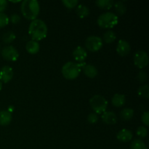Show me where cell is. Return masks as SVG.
<instances>
[{"mask_svg": "<svg viewBox=\"0 0 149 149\" xmlns=\"http://www.w3.org/2000/svg\"><path fill=\"white\" fill-rule=\"evenodd\" d=\"M10 21H11L13 24H17V23L20 21V17L17 14L12 15L11 17H10Z\"/></svg>", "mask_w": 149, "mask_h": 149, "instance_id": "cell-32", "label": "cell"}, {"mask_svg": "<svg viewBox=\"0 0 149 149\" xmlns=\"http://www.w3.org/2000/svg\"><path fill=\"white\" fill-rule=\"evenodd\" d=\"M73 57L77 61H79V63L84 62V60L87 58V53L85 49L82 47H77L73 52Z\"/></svg>", "mask_w": 149, "mask_h": 149, "instance_id": "cell-11", "label": "cell"}, {"mask_svg": "<svg viewBox=\"0 0 149 149\" xmlns=\"http://www.w3.org/2000/svg\"><path fill=\"white\" fill-rule=\"evenodd\" d=\"M95 4L102 10H110L113 6L114 2L112 0H97Z\"/></svg>", "mask_w": 149, "mask_h": 149, "instance_id": "cell-19", "label": "cell"}, {"mask_svg": "<svg viewBox=\"0 0 149 149\" xmlns=\"http://www.w3.org/2000/svg\"><path fill=\"white\" fill-rule=\"evenodd\" d=\"M84 74L89 78H95L97 75V70L94 65L91 64H86L85 66L82 68Z\"/></svg>", "mask_w": 149, "mask_h": 149, "instance_id": "cell-17", "label": "cell"}, {"mask_svg": "<svg viewBox=\"0 0 149 149\" xmlns=\"http://www.w3.org/2000/svg\"><path fill=\"white\" fill-rule=\"evenodd\" d=\"M148 135V130L146 127L143 126L139 127L137 130V135L139 136L140 138H144L147 136Z\"/></svg>", "mask_w": 149, "mask_h": 149, "instance_id": "cell-28", "label": "cell"}, {"mask_svg": "<svg viewBox=\"0 0 149 149\" xmlns=\"http://www.w3.org/2000/svg\"><path fill=\"white\" fill-rule=\"evenodd\" d=\"M138 81L141 83L145 82L147 79V74L143 71H141L139 73H138V75L137 77Z\"/></svg>", "mask_w": 149, "mask_h": 149, "instance_id": "cell-30", "label": "cell"}, {"mask_svg": "<svg viewBox=\"0 0 149 149\" xmlns=\"http://www.w3.org/2000/svg\"><path fill=\"white\" fill-rule=\"evenodd\" d=\"M62 3L66 8L71 10V9L74 8L78 4V1L77 0H63L62 1Z\"/></svg>", "mask_w": 149, "mask_h": 149, "instance_id": "cell-27", "label": "cell"}, {"mask_svg": "<svg viewBox=\"0 0 149 149\" xmlns=\"http://www.w3.org/2000/svg\"><path fill=\"white\" fill-rule=\"evenodd\" d=\"M102 120L107 125H115L117 122V116L112 111H105L102 113Z\"/></svg>", "mask_w": 149, "mask_h": 149, "instance_id": "cell-12", "label": "cell"}, {"mask_svg": "<svg viewBox=\"0 0 149 149\" xmlns=\"http://www.w3.org/2000/svg\"><path fill=\"white\" fill-rule=\"evenodd\" d=\"M81 68L78 63L74 62H67L62 68V74L66 79L73 80L79 76Z\"/></svg>", "mask_w": 149, "mask_h": 149, "instance_id": "cell-4", "label": "cell"}, {"mask_svg": "<svg viewBox=\"0 0 149 149\" xmlns=\"http://www.w3.org/2000/svg\"><path fill=\"white\" fill-rule=\"evenodd\" d=\"M134 116V111L133 109H124L122 111L120 112V117L121 119H123L124 121H129Z\"/></svg>", "mask_w": 149, "mask_h": 149, "instance_id": "cell-20", "label": "cell"}, {"mask_svg": "<svg viewBox=\"0 0 149 149\" xmlns=\"http://www.w3.org/2000/svg\"><path fill=\"white\" fill-rule=\"evenodd\" d=\"M112 104L113 106L116 108H120L125 104L126 98L124 95L122 94H115L111 99Z\"/></svg>", "mask_w": 149, "mask_h": 149, "instance_id": "cell-16", "label": "cell"}, {"mask_svg": "<svg viewBox=\"0 0 149 149\" xmlns=\"http://www.w3.org/2000/svg\"><path fill=\"white\" fill-rule=\"evenodd\" d=\"M39 4L36 0H24L21 4V12L28 20H36L39 13Z\"/></svg>", "mask_w": 149, "mask_h": 149, "instance_id": "cell-2", "label": "cell"}, {"mask_svg": "<svg viewBox=\"0 0 149 149\" xmlns=\"http://www.w3.org/2000/svg\"><path fill=\"white\" fill-rule=\"evenodd\" d=\"M9 21H10V19H9L8 16L7 15L3 13H0V29L7 26Z\"/></svg>", "mask_w": 149, "mask_h": 149, "instance_id": "cell-26", "label": "cell"}, {"mask_svg": "<svg viewBox=\"0 0 149 149\" xmlns=\"http://www.w3.org/2000/svg\"><path fill=\"white\" fill-rule=\"evenodd\" d=\"M12 121V114L8 111H0V125L7 126L10 125Z\"/></svg>", "mask_w": 149, "mask_h": 149, "instance_id": "cell-15", "label": "cell"}, {"mask_svg": "<svg viewBox=\"0 0 149 149\" xmlns=\"http://www.w3.org/2000/svg\"><path fill=\"white\" fill-rule=\"evenodd\" d=\"M141 120L142 122L146 125V127H148L149 125V112L146 111L143 113L142 116H141Z\"/></svg>", "mask_w": 149, "mask_h": 149, "instance_id": "cell-31", "label": "cell"}, {"mask_svg": "<svg viewBox=\"0 0 149 149\" xmlns=\"http://www.w3.org/2000/svg\"><path fill=\"white\" fill-rule=\"evenodd\" d=\"M119 22V17L116 14L110 12L104 13L97 18V24L102 29H110L116 26Z\"/></svg>", "mask_w": 149, "mask_h": 149, "instance_id": "cell-3", "label": "cell"}, {"mask_svg": "<svg viewBox=\"0 0 149 149\" xmlns=\"http://www.w3.org/2000/svg\"><path fill=\"white\" fill-rule=\"evenodd\" d=\"M116 138H117L118 141H119L120 142H130L132 138V132L129 130L123 129L118 132Z\"/></svg>", "mask_w": 149, "mask_h": 149, "instance_id": "cell-13", "label": "cell"}, {"mask_svg": "<svg viewBox=\"0 0 149 149\" xmlns=\"http://www.w3.org/2000/svg\"><path fill=\"white\" fill-rule=\"evenodd\" d=\"M13 70L8 65L3 66L0 70V81L7 83L13 79Z\"/></svg>", "mask_w": 149, "mask_h": 149, "instance_id": "cell-10", "label": "cell"}, {"mask_svg": "<svg viewBox=\"0 0 149 149\" xmlns=\"http://www.w3.org/2000/svg\"><path fill=\"white\" fill-rule=\"evenodd\" d=\"M114 8L116 10V13H118L120 15L125 14L127 11V8L125 4H124L122 1H116V3H114Z\"/></svg>", "mask_w": 149, "mask_h": 149, "instance_id": "cell-24", "label": "cell"}, {"mask_svg": "<svg viewBox=\"0 0 149 149\" xmlns=\"http://www.w3.org/2000/svg\"><path fill=\"white\" fill-rule=\"evenodd\" d=\"M1 89H2V82L0 81V91L1 90Z\"/></svg>", "mask_w": 149, "mask_h": 149, "instance_id": "cell-34", "label": "cell"}, {"mask_svg": "<svg viewBox=\"0 0 149 149\" xmlns=\"http://www.w3.org/2000/svg\"><path fill=\"white\" fill-rule=\"evenodd\" d=\"M1 56L6 61H15L18 58L19 53L14 47L7 46L1 50Z\"/></svg>", "mask_w": 149, "mask_h": 149, "instance_id": "cell-8", "label": "cell"}, {"mask_svg": "<svg viewBox=\"0 0 149 149\" xmlns=\"http://www.w3.org/2000/svg\"><path fill=\"white\" fill-rule=\"evenodd\" d=\"M76 13L80 18L83 19L90 15V10L87 6L84 5V4H79L77 6Z\"/></svg>", "mask_w": 149, "mask_h": 149, "instance_id": "cell-18", "label": "cell"}, {"mask_svg": "<svg viewBox=\"0 0 149 149\" xmlns=\"http://www.w3.org/2000/svg\"><path fill=\"white\" fill-rule=\"evenodd\" d=\"M26 49L29 53L31 54V55H35L39 51L40 47H39V42H36V41L31 40L29 41L26 44Z\"/></svg>", "mask_w": 149, "mask_h": 149, "instance_id": "cell-14", "label": "cell"}, {"mask_svg": "<svg viewBox=\"0 0 149 149\" xmlns=\"http://www.w3.org/2000/svg\"><path fill=\"white\" fill-rule=\"evenodd\" d=\"M130 45L126 40L120 39L118 42L117 46H116V52H117L118 55L122 57L126 56V55H127L130 52Z\"/></svg>", "mask_w": 149, "mask_h": 149, "instance_id": "cell-9", "label": "cell"}, {"mask_svg": "<svg viewBox=\"0 0 149 149\" xmlns=\"http://www.w3.org/2000/svg\"><path fill=\"white\" fill-rule=\"evenodd\" d=\"M87 121L90 124H95L98 121V116L95 113H91L87 116Z\"/></svg>", "mask_w": 149, "mask_h": 149, "instance_id": "cell-29", "label": "cell"}, {"mask_svg": "<svg viewBox=\"0 0 149 149\" xmlns=\"http://www.w3.org/2000/svg\"><path fill=\"white\" fill-rule=\"evenodd\" d=\"M7 7V1L5 0H0V13L4 11Z\"/></svg>", "mask_w": 149, "mask_h": 149, "instance_id": "cell-33", "label": "cell"}, {"mask_svg": "<svg viewBox=\"0 0 149 149\" xmlns=\"http://www.w3.org/2000/svg\"><path fill=\"white\" fill-rule=\"evenodd\" d=\"M130 149H148V148L142 140L135 139L131 143Z\"/></svg>", "mask_w": 149, "mask_h": 149, "instance_id": "cell-23", "label": "cell"}, {"mask_svg": "<svg viewBox=\"0 0 149 149\" xmlns=\"http://www.w3.org/2000/svg\"><path fill=\"white\" fill-rule=\"evenodd\" d=\"M85 47L90 52H97V51L100 50L103 47V40L101 38L98 37V36H89L85 41Z\"/></svg>", "mask_w": 149, "mask_h": 149, "instance_id": "cell-6", "label": "cell"}, {"mask_svg": "<svg viewBox=\"0 0 149 149\" xmlns=\"http://www.w3.org/2000/svg\"><path fill=\"white\" fill-rule=\"evenodd\" d=\"M90 104L96 114H102L106 111L108 107V101L103 96L96 95L91 97Z\"/></svg>", "mask_w": 149, "mask_h": 149, "instance_id": "cell-5", "label": "cell"}, {"mask_svg": "<svg viewBox=\"0 0 149 149\" xmlns=\"http://www.w3.org/2000/svg\"><path fill=\"white\" fill-rule=\"evenodd\" d=\"M138 95L141 98L148 99L149 97V87L148 84L140 87L138 90Z\"/></svg>", "mask_w": 149, "mask_h": 149, "instance_id": "cell-21", "label": "cell"}, {"mask_svg": "<svg viewBox=\"0 0 149 149\" xmlns=\"http://www.w3.org/2000/svg\"><path fill=\"white\" fill-rule=\"evenodd\" d=\"M116 33L113 31H107L106 33L103 35V40L106 43L110 44L112 43V42H114L116 40Z\"/></svg>", "mask_w": 149, "mask_h": 149, "instance_id": "cell-22", "label": "cell"}, {"mask_svg": "<svg viewBox=\"0 0 149 149\" xmlns=\"http://www.w3.org/2000/svg\"><path fill=\"white\" fill-rule=\"evenodd\" d=\"M15 39V34L13 31H8L3 35L2 41L5 44H10Z\"/></svg>", "mask_w": 149, "mask_h": 149, "instance_id": "cell-25", "label": "cell"}, {"mask_svg": "<svg viewBox=\"0 0 149 149\" xmlns=\"http://www.w3.org/2000/svg\"><path fill=\"white\" fill-rule=\"evenodd\" d=\"M133 60L135 65L139 68H144L148 64V54L145 51L140 50L135 52Z\"/></svg>", "mask_w": 149, "mask_h": 149, "instance_id": "cell-7", "label": "cell"}, {"mask_svg": "<svg viewBox=\"0 0 149 149\" xmlns=\"http://www.w3.org/2000/svg\"><path fill=\"white\" fill-rule=\"evenodd\" d=\"M29 34L33 41H40L47 35V26L42 20H32L29 28Z\"/></svg>", "mask_w": 149, "mask_h": 149, "instance_id": "cell-1", "label": "cell"}]
</instances>
